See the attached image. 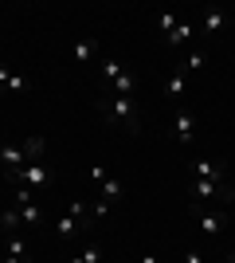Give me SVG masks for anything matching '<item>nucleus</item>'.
Here are the masks:
<instances>
[{
  "mask_svg": "<svg viewBox=\"0 0 235 263\" xmlns=\"http://www.w3.org/2000/svg\"><path fill=\"white\" fill-rule=\"evenodd\" d=\"M102 118L118 126V130H137L141 126V106L137 99H122V95H102Z\"/></svg>",
  "mask_w": 235,
  "mask_h": 263,
  "instance_id": "nucleus-1",
  "label": "nucleus"
},
{
  "mask_svg": "<svg viewBox=\"0 0 235 263\" xmlns=\"http://www.w3.org/2000/svg\"><path fill=\"white\" fill-rule=\"evenodd\" d=\"M8 181H12V185L32 189V193H39V197H44V189L51 185V169H47L44 161H35V165H24V169H16Z\"/></svg>",
  "mask_w": 235,
  "mask_h": 263,
  "instance_id": "nucleus-2",
  "label": "nucleus"
},
{
  "mask_svg": "<svg viewBox=\"0 0 235 263\" xmlns=\"http://www.w3.org/2000/svg\"><path fill=\"white\" fill-rule=\"evenodd\" d=\"M188 193L196 197V204H208V200H235V189L227 185V181H224V185H216V181H196V177H192Z\"/></svg>",
  "mask_w": 235,
  "mask_h": 263,
  "instance_id": "nucleus-3",
  "label": "nucleus"
},
{
  "mask_svg": "<svg viewBox=\"0 0 235 263\" xmlns=\"http://www.w3.org/2000/svg\"><path fill=\"white\" fill-rule=\"evenodd\" d=\"M196 130H200V122H196V114L180 106L177 114H173V138H177V145H180V149H188V145L196 142Z\"/></svg>",
  "mask_w": 235,
  "mask_h": 263,
  "instance_id": "nucleus-4",
  "label": "nucleus"
},
{
  "mask_svg": "<svg viewBox=\"0 0 235 263\" xmlns=\"http://www.w3.org/2000/svg\"><path fill=\"white\" fill-rule=\"evenodd\" d=\"M192 220H196V228L208 232V236H220V232L227 228V212L208 209V204H192Z\"/></svg>",
  "mask_w": 235,
  "mask_h": 263,
  "instance_id": "nucleus-5",
  "label": "nucleus"
},
{
  "mask_svg": "<svg viewBox=\"0 0 235 263\" xmlns=\"http://www.w3.org/2000/svg\"><path fill=\"white\" fill-rule=\"evenodd\" d=\"M188 173L196 177V181H216V185H224L227 165L224 161H208V157H196V161H188Z\"/></svg>",
  "mask_w": 235,
  "mask_h": 263,
  "instance_id": "nucleus-6",
  "label": "nucleus"
},
{
  "mask_svg": "<svg viewBox=\"0 0 235 263\" xmlns=\"http://www.w3.org/2000/svg\"><path fill=\"white\" fill-rule=\"evenodd\" d=\"M28 165V157H24V142H0V169L4 173H16V169H24Z\"/></svg>",
  "mask_w": 235,
  "mask_h": 263,
  "instance_id": "nucleus-7",
  "label": "nucleus"
},
{
  "mask_svg": "<svg viewBox=\"0 0 235 263\" xmlns=\"http://www.w3.org/2000/svg\"><path fill=\"white\" fill-rule=\"evenodd\" d=\"M200 24H204V32H208V35H216V32H224L227 24H231V16H227L224 8H208L200 16Z\"/></svg>",
  "mask_w": 235,
  "mask_h": 263,
  "instance_id": "nucleus-8",
  "label": "nucleus"
},
{
  "mask_svg": "<svg viewBox=\"0 0 235 263\" xmlns=\"http://www.w3.org/2000/svg\"><path fill=\"white\" fill-rule=\"evenodd\" d=\"M55 232H59V240H75L78 232H90V224H82V220H75V216L67 212V216L55 220Z\"/></svg>",
  "mask_w": 235,
  "mask_h": 263,
  "instance_id": "nucleus-9",
  "label": "nucleus"
},
{
  "mask_svg": "<svg viewBox=\"0 0 235 263\" xmlns=\"http://www.w3.org/2000/svg\"><path fill=\"white\" fill-rule=\"evenodd\" d=\"M102 55V40L87 35V40H78L75 44V63H90V59H98Z\"/></svg>",
  "mask_w": 235,
  "mask_h": 263,
  "instance_id": "nucleus-10",
  "label": "nucleus"
},
{
  "mask_svg": "<svg viewBox=\"0 0 235 263\" xmlns=\"http://www.w3.org/2000/svg\"><path fill=\"white\" fill-rule=\"evenodd\" d=\"M192 35H196V24H192V20H180L177 28L168 32L165 44H168V47H184V44H192Z\"/></svg>",
  "mask_w": 235,
  "mask_h": 263,
  "instance_id": "nucleus-11",
  "label": "nucleus"
},
{
  "mask_svg": "<svg viewBox=\"0 0 235 263\" xmlns=\"http://www.w3.org/2000/svg\"><path fill=\"white\" fill-rule=\"evenodd\" d=\"M204 63H208V51H204V47H196V51H188V55L177 63V71H180V75H192V71H200Z\"/></svg>",
  "mask_w": 235,
  "mask_h": 263,
  "instance_id": "nucleus-12",
  "label": "nucleus"
},
{
  "mask_svg": "<svg viewBox=\"0 0 235 263\" xmlns=\"http://www.w3.org/2000/svg\"><path fill=\"white\" fill-rule=\"evenodd\" d=\"M98 67H102V87H106V83H114V79H118V75H122V71H125V67L118 63L114 55H106V51L98 55Z\"/></svg>",
  "mask_w": 235,
  "mask_h": 263,
  "instance_id": "nucleus-13",
  "label": "nucleus"
},
{
  "mask_svg": "<svg viewBox=\"0 0 235 263\" xmlns=\"http://www.w3.org/2000/svg\"><path fill=\"white\" fill-rule=\"evenodd\" d=\"M184 90H188V75L173 71V75H168V83H165V95H168L173 102H180V99H184Z\"/></svg>",
  "mask_w": 235,
  "mask_h": 263,
  "instance_id": "nucleus-14",
  "label": "nucleus"
},
{
  "mask_svg": "<svg viewBox=\"0 0 235 263\" xmlns=\"http://www.w3.org/2000/svg\"><path fill=\"white\" fill-rule=\"evenodd\" d=\"M98 189H102V200H106V204H114V200H122V197H125V185L118 181V177H106Z\"/></svg>",
  "mask_w": 235,
  "mask_h": 263,
  "instance_id": "nucleus-15",
  "label": "nucleus"
},
{
  "mask_svg": "<svg viewBox=\"0 0 235 263\" xmlns=\"http://www.w3.org/2000/svg\"><path fill=\"white\" fill-rule=\"evenodd\" d=\"M44 149H47V142L39 138V134H32L28 142H24V157H28V165H35L39 157H44Z\"/></svg>",
  "mask_w": 235,
  "mask_h": 263,
  "instance_id": "nucleus-16",
  "label": "nucleus"
},
{
  "mask_svg": "<svg viewBox=\"0 0 235 263\" xmlns=\"http://www.w3.org/2000/svg\"><path fill=\"white\" fill-rule=\"evenodd\" d=\"M177 24H180V20H177V12H161L153 28H157V35H161V40H168V32H173Z\"/></svg>",
  "mask_w": 235,
  "mask_h": 263,
  "instance_id": "nucleus-17",
  "label": "nucleus"
},
{
  "mask_svg": "<svg viewBox=\"0 0 235 263\" xmlns=\"http://www.w3.org/2000/svg\"><path fill=\"white\" fill-rule=\"evenodd\" d=\"M102 255H106V252H102V243H87L71 263H102Z\"/></svg>",
  "mask_w": 235,
  "mask_h": 263,
  "instance_id": "nucleus-18",
  "label": "nucleus"
},
{
  "mask_svg": "<svg viewBox=\"0 0 235 263\" xmlns=\"http://www.w3.org/2000/svg\"><path fill=\"white\" fill-rule=\"evenodd\" d=\"M16 228H24V224H20V212H16V204H12V209L0 212V232H16Z\"/></svg>",
  "mask_w": 235,
  "mask_h": 263,
  "instance_id": "nucleus-19",
  "label": "nucleus"
},
{
  "mask_svg": "<svg viewBox=\"0 0 235 263\" xmlns=\"http://www.w3.org/2000/svg\"><path fill=\"white\" fill-rule=\"evenodd\" d=\"M4 90H8V95H28V90H32V83H28L24 75H12V79H8V87H4Z\"/></svg>",
  "mask_w": 235,
  "mask_h": 263,
  "instance_id": "nucleus-20",
  "label": "nucleus"
},
{
  "mask_svg": "<svg viewBox=\"0 0 235 263\" xmlns=\"http://www.w3.org/2000/svg\"><path fill=\"white\" fill-rule=\"evenodd\" d=\"M8 255H20V259H32V252H28V243H24L20 236H8Z\"/></svg>",
  "mask_w": 235,
  "mask_h": 263,
  "instance_id": "nucleus-21",
  "label": "nucleus"
},
{
  "mask_svg": "<svg viewBox=\"0 0 235 263\" xmlns=\"http://www.w3.org/2000/svg\"><path fill=\"white\" fill-rule=\"evenodd\" d=\"M180 263H204V255H200V252H196V248H188V252L180 255Z\"/></svg>",
  "mask_w": 235,
  "mask_h": 263,
  "instance_id": "nucleus-22",
  "label": "nucleus"
},
{
  "mask_svg": "<svg viewBox=\"0 0 235 263\" xmlns=\"http://www.w3.org/2000/svg\"><path fill=\"white\" fill-rule=\"evenodd\" d=\"M106 177H110V173H106V165H94V169H90V181H98V185L106 181Z\"/></svg>",
  "mask_w": 235,
  "mask_h": 263,
  "instance_id": "nucleus-23",
  "label": "nucleus"
},
{
  "mask_svg": "<svg viewBox=\"0 0 235 263\" xmlns=\"http://www.w3.org/2000/svg\"><path fill=\"white\" fill-rule=\"evenodd\" d=\"M8 79H12V71H8V67H4V63H0V90L8 87Z\"/></svg>",
  "mask_w": 235,
  "mask_h": 263,
  "instance_id": "nucleus-24",
  "label": "nucleus"
},
{
  "mask_svg": "<svg viewBox=\"0 0 235 263\" xmlns=\"http://www.w3.org/2000/svg\"><path fill=\"white\" fill-rule=\"evenodd\" d=\"M0 263H32V259H20V255H4Z\"/></svg>",
  "mask_w": 235,
  "mask_h": 263,
  "instance_id": "nucleus-25",
  "label": "nucleus"
},
{
  "mask_svg": "<svg viewBox=\"0 0 235 263\" xmlns=\"http://www.w3.org/2000/svg\"><path fill=\"white\" fill-rule=\"evenodd\" d=\"M137 263H161V259H157L153 252H145V255H141V259H137Z\"/></svg>",
  "mask_w": 235,
  "mask_h": 263,
  "instance_id": "nucleus-26",
  "label": "nucleus"
},
{
  "mask_svg": "<svg viewBox=\"0 0 235 263\" xmlns=\"http://www.w3.org/2000/svg\"><path fill=\"white\" fill-rule=\"evenodd\" d=\"M224 263H235V252H227V259H224Z\"/></svg>",
  "mask_w": 235,
  "mask_h": 263,
  "instance_id": "nucleus-27",
  "label": "nucleus"
}]
</instances>
